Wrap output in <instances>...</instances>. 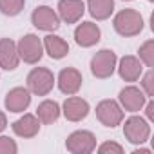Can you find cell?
I'll return each instance as SVG.
<instances>
[{
  "label": "cell",
  "mask_w": 154,
  "mask_h": 154,
  "mask_svg": "<svg viewBox=\"0 0 154 154\" xmlns=\"http://www.w3.org/2000/svg\"><path fill=\"white\" fill-rule=\"evenodd\" d=\"M112 26H114V31L125 38L136 36L143 31V17L136 9H122L120 13H116Z\"/></svg>",
  "instance_id": "1"
},
{
  "label": "cell",
  "mask_w": 154,
  "mask_h": 154,
  "mask_svg": "<svg viewBox=\"0 0 154 154\" xmlns=\"http://www.w3.org/2000/svg\"><path fill=\"white\" fill-rule=\"evenodd\" d=\"M54 87V74L47 67H35L27 74V89L36 96H47Z\"/></svg>",
  "instance_id": "2"
},
{
  "label": "cell",
  "mask_w": 154,
  "mask_h": 154,
  "mask_svg": "<svg viewBox=\"0 0 154 154\" xmlns=\"http://www.w3.org/2000/svg\"><path fill=\"white\" fill-rule=\"evenodd\" d=\"M116 62L118 56L112 49H100L93 58H91V72L93 76L100 80H105L109 76H112L114 69H116Z\"/></svg>",
  "instance_id": "3"
},
{
  "label": "cell",
  "mask_w": 154,
  "mask_h": 154,
  "mask_svg": "<svg viewBox=\"0 0 154 154\" xmlns=\"http://www.w3.org/2000/svg\"><path fill=\"white\" fill-rule=\"evenodd\" d=\"M17 51H18L20 60H24L26 63H38L44 54V44L36 35L29 33L18 40Z\"/></svg>",
  "instance_id": "4"
},
{
  "label": "cell",
  "mask_w": 154,
  "mask_h": 154,
  "mask_svg": "<svg viewBox=\"0 0 154 154\" xmlns=\"http://www.w3.org/2000/svg\"><path fill=\"white\" fill-rule=\"evenodd\" d=\"M96 118L105 127H118L123 122V109L116 100H102L96 105Z\"/></svg>",
  "instance_id": "5"
},
{
  "label": "cell",
  "mask_w": 154,
  "mask_h": 154,
  "mask_svg": "<svg viewBox=\"0 0 154 154\" xmlns=\"http://www.w3.org/2000/svg\"><path fill=\"white\" fill-rule=\"evenodd\" d=\"M65 149L72 154H89L96 149V136L91 131H74L67 136Z\"/></svg>",
  "instance_id": "6"
},
{
  "label": "cell",
  "mask_w": 154,
  "mask_h": 154,
  "mask_svg": "<svg viewBox=\"0 0 154 154\" xmlns=\"http://www.w3.org/2000/svg\"><path fill=\"white\" fill-rule=\"evenodd\" d=\"M123 136L132 143V145H141L149 140L150 136V125L147 123L145 118L141 116H131L125 120L123 125Z\"/></svg>",
  "instance_id": "7"
},
{
  "label": "cell",
  "mask_w": 154,
  "mask_h": 154,
  "mask_svg": "<svg viewBox=\"0 0 154 154\" xmlns=\"http://www.w3.org/2000/svg\"><path fill=\"white\" fill-rule=\"evenodd\" d=\"M31 22L40 31H56L60 27V18L49 6H38L31 15Z\"/></svg>",
  "instance_id": "8"
},
{
  "label": "cell",
  "mask_w": 154,
  "mask_h": 154,
  "mask_svg": "<svg viewBox=\"0 0 154 154\" xmlns=\"http://www.w3.org/2000/svg\"><path fill=\"white\" fill-rule=\"evenodd\" d=\"M82 82H84L82 72L74 67H63L58 72V89L67 96L78 93L82 87Z\"/></svg>",
  "instance_id": "9"
},
{
  "label": "cell",
  "mask_w": 154,
  "mask_h": 154,
  "mask_svg": "<svg viewBox=\"0 0 154 154\" xmlns=\"http://www.w3.org/2000/svg\"><path fill=\"white\" fill-rule=\"evenodd\" d=\"M120 103H122V109L129 111V112H138L143 109V105L147 103V96L141 89L134 87V85H129V87H123L120 91V96H118Z\"/></svg>",
  "instance_id": "10"
},
{
  "label": "cell",
  "mask_w": 154,
  "mask_h": 154,
  "mask_svg": "<svg viewBox=\"0 0 154 154\" xmlns=\"http://www.w3.org/2000/svg\"><path fill=\"white\" fill-rule=\"evenodd\" d=\"M58 18L65 24H76L85 13V4L82 0H60L58 2Z\"/></svg>",
  "instance_id": "11"
},
{
  "label": "cell",
  "mask_w": 154,
  "mask_h": 154,
  "mask_svg": "<svg viewBox=\"0 0 154 154\" xmlns=\"http://www.w3.org/2000/svg\"><path fill=\"white\" fill-rule=\"evenodd\" d=\"M89 111H91L89 103L84 98L72 96V94L63 102V107H62V112H63V116L69 122H82V120H85L87 114H89Z\"/></svg>",
  "instance_id": "12"
},
{
  "label": "cell",
  "mask_w": 154,
  "mask_h": 154,
  "mask_svg": "<svg viewBox=\"0 0 154 154\" xmlns=\"http://www.w3.org/2000/svg\"><path fill=\"white\" fill-rule=\"evenodd\" d=\"M31 103V91L27 87H15L6 94L4 105L9 112H24Z\"/></svg>",
  "instance_id": "13"
},
{
  "label": "cell",
  "mask_w": 154,
  "mask_h": 154,
  "mask_svg": "<svg viewBox=\"0 0 154 154\" xmlns=\"http://www.w3.org/2000/svg\"><path fill=\"white\" fill-rule=\"evenodd\" d=\"M102 31L94 22H82L74 29V40L80 47H93L100 42Z\"/></svg>",
  "instance_id": "14"
},
{
  "label": "cell",
  "mask_w": 154,
  "mask_h": 154,
  "mask_svg": "<svg viewBox=\"0 0 154 154\" xmlns=\"http://www.w3.org/2000/svg\"><path fill=\"white\" fill-rule=\"evenodd\" d=\"M20 63L17 44L11 38H0V67L6 71H15Z\"/></svg>",
  "instance_id": "15"
},
{
  "label": "cell",
  "mask_w": 154,
  "mask_h": 154,
  "mask_svg": "<svg viewBox=\"0 0 154 154\" xmlns=\"http://www.w3.org/2000/svg\"><path fill=\"white\" fill-rule=\"evenodd\" d=\"M118 72H120V76H122V80H125V82H136L140 76H141V72H143V63L140 62L138 56L125 54V56L120 60Z\"/></svg>",
  "instance_id": "16"
},
{
  "label": "cell",
  "mask_w": 154,
  "mask_h": 154,
  "mask_svg": "<svg viewBox=\"0 0 154 154\" xmlns=\"http://www.w3.org/2000/svg\"><path fill=\"white\" fill-rule=\"evenodd\" d=\"M13 132L20 138H35L40 131V120L35 114H24L11 125Z\"/></svg>",
  "instance_id": "17"
},
{
  "label": "cell",
  "mask_w": 154,
  "mask_h": 154,
  "mask_svg": "<svg viewBox=\"0 0 154 154\" xmlns=\"http://www.w3.org/2000/svg\"><path fill=\"white\" fill-rule=\"evenodd\" d=\"M42 44H44L45 53H47L53 60H62V58L67 56V53H69V44H67L62 36L47 35Z\"/></svg>",
  "instance_id": "18"
},
{
  "label": "cell",
  "mask_w": 154,
  "mask_h": 154,
  "mask_svg": "<svg viewBox=\"0 0 154 154\" xmlns=\"http://www.w3.org/2000/svg\"><path fill=\"white\" fill-rule=\"evenodd\" d=\"M60 112H62V109H60L58 102H54V100H44L36 107V118L40 120V123H45V125L54 123L60 118Z\"/></svg>",
  "instance_id": "19"
},
{
  "label": "cell",
  "mask_w": 154,
  "mask_h": 154,
  "mask_svg": "<svg viewBox=\"0 0 154 154\" xmlns=\"http://www.w3.org/2000/svg\"><path fill=\"white\" fill-rule=\"evenodd\" d=\"M87 8L93 18L107 20L114 11V0H87Z\"/></svg>",
  "instance_id": "20"
},
{
  "label": "cell",
  "mask_w": 154,
  "mask_h": 154,
  "mask_svg": "<svg viewBox=\"0 0 154 154\" xmlns=\"http://www.w3.org/2000/svg\"><path fill=\"white\" fill-rule=\"evenodd\" d=\"M26 6V0H0V11L6 17H17Z\"/></svg>",
  "instance_id": "21"
},
{
  "label": "cell",
  "mask_w": 154,
  "mask_h": 154,
  "mask_svg": "<svg viewBox=\"0 0 154 154\" xmlns=\"http://www.w3.org/2000/svg\"><path fill=\"white\" fill-rule=\"evenodd\" d=\"M138 54H140V62L141 63H145L147 67H152L154 65V40H147L140 47Z\"/></svg>",
  "instance_id": "22"
},
{
  "label": "cell",
  "mask_w": 154,
  "mask_h": 154,
  "mask_svg": "<svg viewBox=\"0 0 154 154\" xmlns=\"http://www.w3.org/2000/svg\"><path fill=\"white\" fill-rule=\"evenodd\" d=\"M18 147L9 136H0V154H17Z\"/></svg>",
  "instance_id": "23"
},
{
  "label": "cell",
  "mask_w": 154,
  "mask_h": 154,
  "mask_svg": "<svg viewBox=\"0 0 154 154\" xmlns=\"http://www.w3.org/2000/svg\"><path fill=\"white\" fill-rule=\"evenodd\" d=\"M141 85H143V91H145V96H154V72L149 69L141 80Z\"/></svg>",
  "instance_id": "24"
},
{
  "label": "cell",
  "mask_w": 154,
  "mask_h": 154,
  "mask_svg": "<svg viewBox=\"0 0 154 154\" xmlns=\"http://www.w3.org/2000/svg\"><path fill=\"white\" fill-rule=\"evenodd\" d=\"M100 154H123V147L114 143V141H105L98 147Z\"/></svg>",
  "instance_id": "25"
},
{
  "label": "cell",
  "mask_w": 154,
  "mask_h": 154,
  "mask_svg": "<svg viewBox=\"0 0 154 154\" xmlns=\"http://www.w3.org/2000/svg\"><path fill=\"white\" fill-rule=\"evenodd\" d=\"M143 107H145V114H147V118H149V120H154V102L150 100V102L145 103Z\"/></svg>",
  "instance_id": "26"
},
{
  "label": "cell",
  "mask_w": 154,
  "mask_h": 154,
  "mask_svg": "<svg viewBox=\"0 0 154 154\" xmlns=\"http://www.w3.org/2000/svg\"><path fill=\"white\" fill-rule=\"evenodd\" d=\"M6 127H8V116H6L2 111H0V132H2Z\"/></svg>",
  "instance_id": "27"
},
{
  "label": "cell",
  "mask_w": 154,
  "mask_h": 154,
  "mask_svg": "<svg viewBox=\"0 0 154 154\" xmlns=\"http://www.w3.org/2000/svg\"><path fill=\"white\" fill-rule=\"evenodd\" d=\"M134 154H150V150L149 149H138V150H134Z\"/></svg>",
  "instance_id": "28"
},
{
  "label": "cell",
  "mask_w": 154,
  "mask_h": 154,
  "mask_svg": "<svg viewBox=\"0 0 154 154\" xmlns=\"http://www.w3.org/2000/svg\"><path fill=\"white\" fill-rule=\"evenodd\" d=\"M149 2H154V0H149Z\"/></svg>",
  "instance_id": "29"
}]
</instances>
